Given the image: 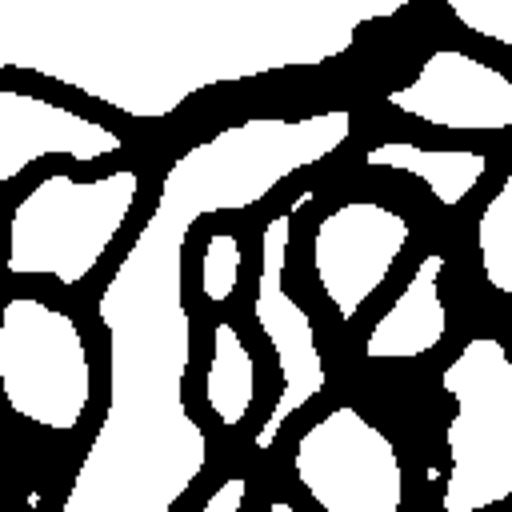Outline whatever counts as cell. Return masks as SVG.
I'll use <instances>...</instances> for the list:
<instances>
[{
    "mask_svg": "<svg viewBox=\"0 0 512 512\" xmlns=\"http://www.w3.org/2000/svg\"><path fill=\"white\" fill-rule=\"evenodd\" d=\"M352 124L348 108L248 116L172 156L156 204L96 292L104 412L60 512H172L204 476L212 444L184 396L196 340L184 300L192 228L208 216L252 212L280 184L336 156Z\"/></svg>",
    "mask_w": 512,
    "mask_h": 512,
    "instance_id": "1",
    "label": "cell"
},
{
    "mask_svg": "<svg viewBox=\"0 0 512 512\" xmlns=\"http://www.w3.org/2000/svg\"><path fill=\"white\" fill-rule=\"evenodd\" d=\"M404 0H0V72L164 120L216 84L340 60Z\"/></svg>",
    "mask_w": 512,
    "mask_h": 512,
    "instance_id": "2",
    "label": "cell"
},
{
    "mask_svg": "<svg viewBox=\"0 0 512 512\" xmlns=\"http://www.w3.org/2000/svg\"><path fill=\"white\" fill-rule=\"evenodd\" d=\"M140 188L144 180L136 168H108L92 180L44 172L8 208L4 272L80 288L132 220Z\"/></svg>",
    "mask_w": 512,
    "mask_h": 512,
    "instance_id": "3",
    "label": "cell"
},
{
    "mask_svg": "<svg viewBox=\"0 0 512 512\" xmlns=\"http://www.w3.org/2000/svg\"><path fill=\"white\" fill-rule=\"evenodd\" d=\"M452 400L444 424L448 476L440 512H488L512 496V352L500 336H472L440 368Z\"/></svg>",
    "mask_w": 512,
    "mask_h": 512,
    "instance_id": "4",
    "label": "cell"
},
{
    "mask_svg": "<svg viewBox=\"0 0 512 512\" xmlns=\"http://www.w3.org/2000/svg\"><path fill=\"white\" fill-rule=\"evenodd\" d=\"M0 400L4 408L56 436H72L92 408V348L80 320L16 292L0 304Z\"/></svg>",
    "mask_w": 512,
    "mask_h": 512,
    "instance_id": "5",
    "label": "cell"
},
{
    "mask_svg": "<svg viewBox=\"0 0 512 512\" xmlns=\"http://www.w3.org/2000/svg\"><path fill=\"white\" fill-rule=\"evenodd\" d=\"M308 204H312V188L296 192L284 208H276L260 224V256H256V280H252V316H256V328L264 332V340H268V348L276 356L280 392H276L268 416L256 428V452H268L276 444V436L284 432V424L304 404H312L324 392V384H328V368H324V352H320V340H316L312 312L288 288L292 224H296V216Z\"/></svg>",
    "mask_w": 512,
    "mask_h": 512,
    "instance_id": "6",
    "label": "cell"
},
{
    "mask_svg": "<svg viewBox=\"0 0 512 512\" xmlns=\"http://www.w3.org/2000/svg\"><path fill=\"white\" fill-rule=\"evenodd\" d=\"M292 476L320 512H400L404 464L384 428L336 404L292 444Z\"/></svg>",
    "mask_w": 512,
    "mask_h": 512,
    "instance_id": "7",
    "label": "cell"
},
{
    "mask_svg": "<svg viewBox=\"0 0 512 512\" xmlns=\"http://www.w3.org/2000/svg\"><path fill=\"white\" fill-rule=\"evenodd\" d=\"M408 240V216L380 200H344L316 220L308 260L336 320L348 324L364 312V304L388 284Z\"/></svg>",
    "mask_w": 512,
    "mask_h": 512,
    "instance_id": "8",
    "label": "cell"
},
{
    "mask_svg": "<svg viewBox=\"0 0 512 512\" xmlns=\"http://www.w3.org/2000/svg\"><path fill=\"white\" fill-rule=\"evenodd\" d=\"M384 104L440 132H504L512 128V76L460 48H436L408 84L384 92Z\"/></svg>",
    "mask_w": 512,
    "mask_h": 512,
    "instance_id": "9",
    "label": "cell"
},
{
    "mask_svg": "<svg viewBox=\"0 0 512 512\" xmlns=\"http://www.w3.org/2000/svg\"><path fill=\"white\" fill-rule=\"evenodd\" d=\"M120 152L124 136L104 120L32 88H0V188L52 156L96 164Z\"/></svg>",
    "mask_w": 512,
    "mask_h": 512,
    "instance_id": "10",
    "label": "cell"
},
{
    "mask_svg": "<svg viewBox=\"0 0 512 512\" xmlns=\"http://www.w3.org/2000/svg\"><path fill=\"white\" fill-rule=\"evenodd\" d=\"M444 268L448 260L440 252L416 260L404 288L364 332V360H420L440 348L448 336V304L440 292Z\"/></svg>",
    "mask_w": 512,
    "mask_h": 512,
    "instance_id": "11",
    "label": "cell"
},
{
    "mask_svg": "<svg viewBox=\"0 0 512 512\" xmlns=\"http://www.w3.org/2000/svg\"><path fill=\"white\" fill-rule=\"evenodd\" d=\"M360 160L368 168L416 176L432 192V200L444 208H460L476 192V184L488 176V152L480 148H428L412 140H380L364 148Z\"/></svg>",
    "mask_w": 512,
    "mask_h": 512,
    "instance_id": "12",
    "label": "cell"
},
{
    "mask_svg": "<svg viewBox=\"0 0 512 512\" xmlns=\"http://www.w3.org/2000/svg\"><path fill=\"white\" fill-rule=\"evenodd\" d=\"M256 356L248 348V340L240 336V328L232 320H216L212 324V344H208V360H204V408L220 420V428H240L252 408H256Z\"/></svg>",
    "mask_w": 512,
    "mask_h": 512,
    "instance_id": "13",
    "label": "cell"
},
{
    "mask_svg": "<svg viewBox=\"0 0 512 512\" xmlns=\"http://www.w3.org/2000/svg\"><path fill=\"white\" fill-rule=\"evenodd\" d=\"M476 256L488 288L512 300V168L476 220Z\"/></svg>",
    "mask_w": 512,
    "mask_h": 512,
    "instance_id": "14",
    "label": "cell"
},
{
    "mask_svg": "<svg viewBox=\"0 0 512 512\" xmlns=\"http://www.w3.org/2000/svg\"><path fill=\"white\" fill-rule=\"evenodd\" d=\"M240 272H244V248L240 236L228 228H212L200 240V256H196V284L200 296L208 304H228L240 288Z\"/></svg>",
    "mask_w": 512,
    "mask_h": 512,
    "instance_id": "15",
    "label": "cell"
},
{
    "mask_svg": "<svg viewBox=\"0 0 512 512\" xmlns=\"http://www.w3.org/2000/svg\"><path fill=\"white\" fill-rule=\"evenodd\" d=\"M448 16L500 48H512V0H452Z\"/></svg>",
    "mask_w": 512,
    "mask_h": 512,
    "instance_id": "16",
    "label": "cell"
},
{
    "mask_svg": "<svg viewBox=\"0 0 512 512\" xmlns=\"http://www.w3.org/2000/svg\"><path fill=\"white\" fill-rule=\"evenodd\" d=\"M244 500H248V480L244 476H228L212 488V496L196 508V512H244Z\"/></svg>",
    "mask_w": 512,
    "mask_h": 512,
    "instance_id": "17",
    "label": "cell"
},
{
    "mask_svg": "<svg viewBox=\"0 0 512 512\" xmlns=\"http://www.w3.org/2000/svg\"><path fill=\"white\" fill-rule=\"evenodd\" d=\"M264 512H300L296 504H288V500H268V508Z\"/></svg>",
    "mask_w": 512,
    "mask_h": 512,
    "instance_id": "18",
    "label": "cell"
}]
</instances>
